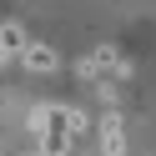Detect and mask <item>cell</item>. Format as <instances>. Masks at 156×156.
<instances>
[{"label":"cell","instance_id":"6da1fadb","mask_svg":"<svg viewBox=\"0 0 156 156\" xmlns=\"http://www.w3.org/2000/svg\"><path fill=\"white\" fill-rule=\"evenodd\" d=\"M30 121L41 126L35 151H45V156H76V131L86 126L81 111H71V106H41Z\"/></svg>","mask_w":156,"mask_h":156},{"label":"cell","instance_id":"7a4b0ae2","mask_svg":"<svg viewBox=\"0 0 156 156\" xmlns=\"http://www.w3.org/2000/svg\"><path fill=\"white\" fill-rule=\"evenodd\" d=\"M25 51H30V35H25V25L5 20V25H0V61H10V55H25Z\"/></svg>","mask_w":156,"mask_h":156},{"label":"cell","instance_id":"3957f363","mask_svg":"<svg viewBox=\"0 0 156 156\" xmlns=\"http://www.w3.org/2000/svg\"><path fill=\"white\" fill-rule=\"evenodd\" d=\"M116 66H121V55H116V45H96V51H91V61H81L76 71H81V76H91V81H96V76L116 71Z\"/></svg>","mask_w":156,"mask_h":156},{"label":"cell","instance_id":"277c9868","mask_svg":"<svg viewBox=\"0 0 156 156\" xmlns=\"http://www.w3.org/2000/svg\"><path fill=\"white\" fill-rule=\"evenodd\" d=\"M20 61H25V71H41V76H51V71H61V55H55L51 45H41V41H30V51H25Z\"/></svg>","mask_w":156,"mask_h":156},{"label":"cell","instance_id":"5b68a950","mask_svg":"<svg viewBox=\"0 0 156 156\" xmlns=\"http://www.w3.org/2000/svg\"><path fill=\"white\" fill-rule=\"evenodd\" d=\"M101 151H106V156H121V151H126L121 121H106V126H101Z\"/></svg>","mask_w":156,"mask_h":156},{"label":"cell","instance_id":"8992f818","mask_svg":"<svg viewBox=\"0 0 156 156\" xmlns=\"http://www.w3.org/2000/svg\"><path fill=\"white\" fill-rule=\"evenodd\" d=\"M35 156H45V151H35Z\"/></svg>","mask_w":156,"mask_h":156}]
</instances>
